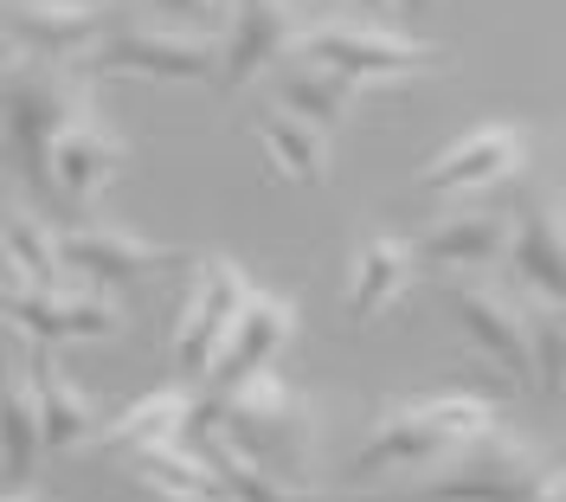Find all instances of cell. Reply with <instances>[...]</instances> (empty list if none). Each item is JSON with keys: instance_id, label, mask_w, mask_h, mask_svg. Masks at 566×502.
Segmentation results:
<instances>
[{"instance_id": "6da1fadb", "label": "cell", "mask_w": 566, "mask_h": 502, "mask_svg": "<svg viewBox=\"0 0 566 502\" xmlns=\"http://www.w3.org/2000/svg\"><path fill=\"white\" fill-rule=\"evenodd\" d=\"M0 97H7V161H13V175L27 180L39 200L59 194L52 148L91 109V77L77 72V65L33 59V52L7 45V84H0Z\"/></svg>"}, {"instance_id": "cb8c5ba5", "label": "cell", "mask_w": 566, "mask_h": 502, "mask_svg": "<svg viewBox=\"0 0 566 502\" xmlns=\"http://www.w3.org/2000/svg\"><path fill=\"white\" fill-rule=\"evenodd\" d=\"M354 97H360L354 77L328 72V65H310V59H283V72H277V104L283 109L310 116L322 129H342L354 116Z\"/></svg>"}, {"instance_id": "e0dca14e", "label": "cell", "mask_w": 566, "mask_h": 502, "mask_svg": "<svg viewBox=\"0 0 566 502\" xmlns=\"http://www.w3.org/2000/svg\"><path fill=\"white\" fill-rule=\"evenodd\" d=\"M129 477H136V490H148V496H175V502L226 496V477H219V464H212V458L193 445V438H187V431L142 445Z\"/></svg>"}, {"instance_id": "83f0119b", "label": "cell", "mask_w": 566, "mask_h": 502, "mask_svg": "<svg viewBox=\"0 0 566 502\" xmlns=\"http://www.w3.org/2000/svg\"><path fill=\"white\" fill-rule=\"evenodd\" d=\"M219 0H155V13H168V20H207Z\"/></svg>"}, {"instance_id": "5b68a950", "label": "cell", "mask_w": 566, "mask_h": 502, "mask_svg": "<svg viewBox=\"0 0 566 502\" xmlns=\"http://www.w3.org/2000/svg\"><path fill=\"white\" fill-rule=\"evenodd\" d=\"M219 65H226V45L212 39H180L161 33V27H123V33H104L77 72L91 77H142V84H219Z\"/></svg>"}, {"instance_id": "d4e9b609", "label": "cell", "mask_w": 566, "mask_h": 502, "mask_svg": "<svg viewBox=\"0 0 566 502\" xmlns=\"http://www.w3.org/2000/svg\"><path fill=\"white\" fill-rule=\"evenodd\" d=\"M39 451H45L39 387H33V374H13L7 380V426H0V464H7V477H33Z\"/></svg>"}, {"instance_id": "f546056e", "label": "cell", "mask_w": 566, "mask_h": 502, "mask_svg": "<svg viewBox=\"0 0 566 502\" xmlns=\"http://www.w3.org/2000/svg\"><path fill=\"white\" fill-rule=\"evenodd\" d=\"M348 7H360V13H387V7H399V0H348Z\"/></svg>"}, {"instance_id": "277c9868", "label": "cell", "mask_w": 566, "mask_h": 502, "mask_svg": "<svg viewBox=\"0 0 566 502\" xmlns=\"http://www.w3.org/2000/svg\"><path fill=\"white\" fill-rule=\"evenodd\" d=\"M424 490H451V496H515V502H560L566 496V464H541L522 438L490 431L458 445L438 470H424Z\"/></svg>"}, {"instance_id": "2e32d148", "label": "cell", "mask_w": 566, "mask_h": 502, "mask_svg": "<svg viewBox=\"0 0 566 502\" xmlns=\"http://www.w3.org/2000/svg\"><path fill=\"white\" fill-rule=\"evenodd\" d=\"M419 245V264L431 271H495L509 264V245H515V219L509 213H451L438 219Z\"/></svg>"}, {"instance_id": "484cf974", "label": "cell", "mask_w": 566, "mask_h": 502, "mask_svg": "<svg viewBox=\"0 0 566 502\" xmlns=\"http://www.w3.org/2000/svg\"><path fill=\"white\" fill-rule=\"evenodd\" d=\"M528 355H534V387L547 399H566V303L534 296L528 310Z\"/></svg>"}, {"instance_id": "8992f818", "label": "cell", "mask_w": 566, "mask_h": 502, "mask_svg": "<svg viewBox=\"0 0 566 502\" xmlns=\"http://www.w3.org/2000/svg\"><path fill=\"white\" fill-rule=\"evenodd\" d=\"M251 296L258 290H251L245 264H232V258H200L193 264V284L180 296L175 335H168L180 374H207L212 355H219V342L232 335V323H239V310H245Z\"/></svg>"}, {"instance_id": "4316f807", "label": "cell", "mask_w": 566, "mask_h": 502, "mask_svg": "<svg viewBox=\"0 0 566 502\" xmlns=\"http://www.w3.org/2000/svg\"><path fill=\"white\" fill-rule=\"evenodd\" d=\"M419 406H424V419H431V426H444L458 445L502 431V412H495L490 394H431V399H419Z\"/></svg>"}, {"instance_id": "1f68e13d", "label": "cell", "mask_w": 566, "mask_h": 502, "mask_svg": "<svg viewBox=\"0 0 566 502\" xmlns=\"http://www.w3.org/2000/svg\"><path fill=\"white\" fill-rule=\"evenodd\" d=\"M560 406H566V399H560Z\"/></svg>"}, {"instance_id": "9a60e30c", "label": "cell", "mask_w": 566, "mask_h": 502, "mask_svg": "<svg viewBox=\"0 0 566 502\" xmlns=\"http://www.w3.org/2000/svg\"><path fill=\"white\" fill-rule=\"evenodd\" d=\"M123 168H129V143L97 123V109H84L52 148V180H59V200H71V207L104 200Z\"/></svg>"}, {"instance_id": "7402d4cb", "label": "cell", "mask_w": 566, "mask_h": 502, "mask_svg": "<svg viewBox=\"0 0 566 502\" xmlns=\"http://www.w3.org/2000/svg\"><path fill=\"white\" fill-rule=\"evenodd\" d=\"M33 387H39V412H45V451H77L91 445V431L104 426L97 406L65 380V367L52 360V342H33Z\"/></svg>"}, {"instance_id": "8fae6325", "label": "cell", "mask_w": 566, "mask_h": 502, "mask_svg": "<svg viewBox=\"0 0 566 502\" xmlns=\"http://www.w3.org/2000/svg\"><path fill=\"white\" fill-rule=\"evenodd\" d=\"M290 335H296V303L258 290L245 310H239L232 335L219 342V355H212V367H207L212 394H232V387H245L258 374H271L283 360V348H290Z\"/></svg>"}, {"instance_id": "5bb4252c", "label": "cell", "mask_w": 566, "mask_h": 502, "mask_svg": "<svg viewBox=\"0 0 566 502\" xmlns=\"http://www.w3.org/2000/svg\"><path fill=\"white\" fill-rule=\"evenodd\" d=\"M296 7L290 0H232V33H226V65H219V84L226 91H245L258 77L283 65L296 52Z\"/></svg>"}, {"instance_id": "7c38bea8", "label": "cell", "mask_w": 566, "mask_h": 502, "mask_svg": "<svg viewBox=\"0 0 566 502\" xmlns=\"http://www.w3.org/2000/svg\"><path fill=\"white\" fill-rule=\"evenodd\" d=\"M104 39V7L97 0H7V45L77 65Z\"/></svg>"}, {"instance_id": "44dd1931", "label": "cell", "mask_w": 566, "mask_h": 502, "mask_svg": "<svg viewBox=\"0 0 566 502\" xmlns=\"http://www.w3.org/2000/svg\"><path fill=\"white\" fill-rule=\"evenodd\" d=\"M193 412H200V399L193 387H155V394H142L136 406H123L116 419L91 431V445H109V451H142V445H155V438H175V431L193 426Z\"/></svg>"}, {"instance_id": "4fadbf2b", "label": "cell", "mask_w": 566, "mask_h": 502, "mask_svg": "<svg viewBox=\"0 0 566 502\" xmlns=\"http://www.w3.org/2000/svg\"><path fill=\"white\" fill-rule=\"evenodd\" d=\"M444 303H451L463 342H470L476 355H490V367H502L509 380H528V387H534L528 316H522L509 296H495L490 284H451V290H444Z\"/></svg>"}, {"instance_id": "ffe728a7", "label": "cell", "mask_w": 566, "mask_h": 502, "mask_svg": "<svg viewBox=\"0 0 566 502\" xmlns=\"http://www.w3.org/2000/svg\"><path fill=\"white\" fill-rule=\"evenodd\" d=\"M419 278V245H406V239H360L354 251V271H348V316L354 323H374V316H387L392 303L406 296V284Z\"/></svg>"}, {"instance_id": "9c48e42d", "label": "cell", "mask_w": 566, "mask_h": 502, "mask_svg": "<svg viewBox=\"0 0 566 502\" xmlns=\"http://www.w3.org/2000/svg\"><path fill=\"white\" fill-rule=\"evenodd\" d=\"M458 451V438L444 426H431L424 419L419 399H399V406H387L374 426H367V438H360V451H354V477L367 483V477H399V470H412V477H424V470H438L444 458Z\"/></svg>"}, {"instance_id": "4dcf8cb0", "label": "cell", "mask_w": 566, "mask_h": 502, "mask_svg": "<svg viewBox=\"0 0 566 502\" xmlns=\"http://www.w3.org/2000/svg\"><path fill=\"white\" fill-rule=\"evenodd\" d=\"M560 207H566V180H560Z\"/></svg>"}, {"instance_id": "3957f363", "label": "cell", "mask_w": 566, "mask_h": 502, "mask_svg": "<svg viewBox=\"0 0 566 502\" xmlns=\"http://www.w3.org/2000/svg\"><path fill=\"white\" fill-rule=\"evenodd\" d=\"M290 59L328 65V72L354 77L360 91H374V84H412V77H431V72H444V65H451V52H444V45H424V39L387 33V27H360V20L303 27Z\"/></svg>"}, {"instance_id": "52a82bcc", "label": "cell", "mask_w": 566, "mask_h": 502, "mask_svg": "<svg viewBox=\"0 0 566 502\" xmlns=\"http://www.w3.org/2000/svg\"><path fill=\"white\" fill-rule=\"evenodd\" d=\"M0 310H7V328L27 335V342H116L123 335V310L91 296V290H71V284H7L0 290Z\"/></svg>"}, {"instance_id": "ba28073f", "label": "cell", "mask_w": 566, "mask_h": 502, "mask_svg": "<svg viewBox=\"0 0 566 502\" xmlns=\"http://www.w3.org/2000/svg\"><path fill=\"white\" fill-rule=\"evenodd\" d=\"M522 161H528L522 123H476L470 136H458L451 148H438L412 180H419V194L463 200V194H490L495 180H509Z\"/></svg>"}, {"instance_id": "30bf717a", "label": "cell", "mask_w": 566, "mask_h": 502, "mask_svg": "<svg viewBox=\"0 0 566 502\" xmlns=\"http://www.w3.org/2000/svg\"><path fill=\"white\" fill-rule=\"evenodd\" d=\"M59 251H65V271L77 284H142L155 271H175L180 251L161 245V239H142V232H116V226H71L59 232Z\"/></svg>"}, {"instance_id": "f1b7e54d", "label": "cell", "mask_w": 566, "mask_h": 502, "mask_svg": "<svg viewBox=\"0 0 566 502\" xmlns=\"http://www.w3.org/2000/svg\"><path fill=\"white\" fill-rule=\"evenodd\" d=\"M431 7H438V0H399V13H406V20H424Z\"/></svg>"}, {"instance_id": "603a6c76", "label": "cell", "mask_w": 566, "mask_h": 502, "mask_svg": "<svg viewBox=\"0 0 566 502\" xmlns=\"http://www.w3.org/2000/svg\"><path fill=\"white\" fill-rule=\"evenodd\" d=\"M0 251H7V284H65V251L59 232L45 226V213H27L20 200L0 219Z\"/></svg>"}, {"instance_id": "d6986e66", "label": "cell", "mask_w": 566, "mask_h": 502, "mask_svg": "<svg viewBox=\"0 0 566 502\" xmlns=\"http://www.w3.org/2000/svg\"><path fill=\"white\" fill-rule=\"evenodd\" d=\"M509 271L522 278L528 296L566 303V207H528V213H515Z\"/></svg>"}, {"instance_id": "ac0fdd59", "label": "cell", "mask_w": 566, "mask_h": 502, "mask_svg": "<svg viewBox=\"0 0 566 502\" xmlns=\"http://www.w3.org/2000/svg\"><path fill=\"white\" fill-rule=\"evenodd\" d=\"M251 136H258V148H264V161H271L277 180H296V187H322L328 180V129L322 123L271 104L251 116Z\"/></svg>"}, {"instance_id": "7a4b0ae2", "label": "cell", "mask_w": 566, "mask_h": 502, "mask_svg": "<svg viewBox=\"0 0 566 502\" xmlns=\"http://www.w3.org/2000/svg\"><path fill=\"white\" fill-rule=\"evenodd\" d=\"M212 419L232 431L245 451H258L271 470L283 477H310V451H316V419H310V399L296 394L283 374H258L232 394H212Z\"/></svg>"}]
</instances>
